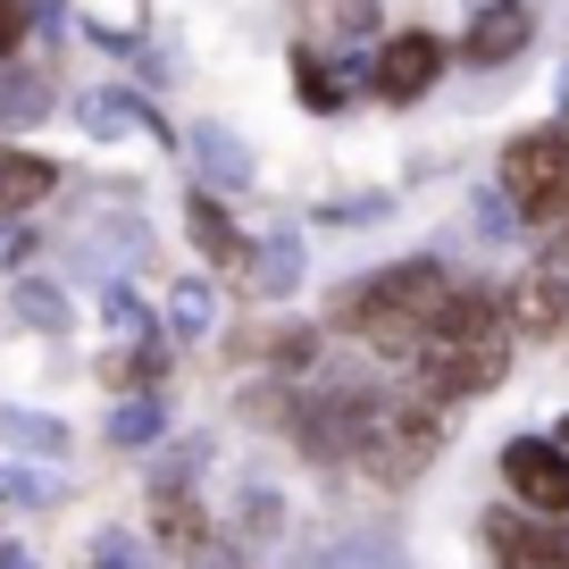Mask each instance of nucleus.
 I'll use <instances>...</instances> for the list:
<instances>
[{
  "mask_svg": "<svg viewBox=\"0 0 569 569\" xmlns=\"http://www.w3.org/2000/svg\"><path fill=\"white\" fill-rule=\"evenodd\" d=\"M452 293H461V284H452L436 260H402V268H386L369 293H343L336 319H343V327H360V336H369V352H386V360H419V352H427V336L445 327Z\"/></svg>",
  "mask_w": 569,
  "mask_h": 569,
  "instance_id": "obj_1",
  "label": "nucleus"
},
{
  "mask_svg": "<svg viewBox=\"0 0 569 569\" xmlns=\"http://www.w3.org/2000/svg\"><path fill=\"white\" fill-rule=\"evenodd\" d=\"M502 369H511V327H502V310L486 302V293L461 284L445 327H436L427 352H419V393L427 402H461V393H486Z\"/></svg>",
  "mask_w": 569,
  "mask_h": 569,
  "instance_id": "obj_2",
  "label": "nucleus"
},
{
  "mask_svg": "<svg viewBox=\"0 0 569 569\" xmlns=\"http://www.w3.org/2000/svg\"><path fill=\"white\" fill-rule=\"evenodd\" d=\"M436 445H445V419H436V402H386L369 419V436H360V469H369L377 486H410L427 461H436Z\"/></svg>",
  "mask_w": 569,
  "mask_h": 569,
  "instance_id": "obj_3",
  "label": "nucleus"
},
{
  "mask_svg": "<svg viewBox=\"0 0 569 569\" xmlns=\"http://www.w3.org/2000/svg\"><path fill=\"white\" fill-rule=\"evenodd\" d=\"M502 193H511L536 227L561 218V201H569V126H536V134H519L511 151H502Z\"/></svg>",
  "mask_w": 569,
  "mask_h": 569,
  "instance_id": "obj_4",
  "label": "nucleus"
},
{
  "mask_svg": "<svg viewBox=\"0 0 569 569\" xmlns=\"http://www.w3.org/2000/svg\"><path fill=\"white\" fill-rule=\"evenodd\" d=\"M502 478H511V495L528 502V511H569V452L545 445V436H519V445H502Z\"/></svg>",
  "mask_w": 569,
  "mask_h": 569,
  "instance_id": "obj_5",
  "label": "nucleus"
},
{
  "mask_svg": "<svg viewBox=\"0 0 569 569\" xmlns=\"http://www.w3.org/2000/svg\"><path fill=\"white\" fill-rule=\"evenodd\" d=\"M151 536H160L168 552H184V561L210 552V511L184 495V478H151Z\"/></svg>",
  "mask_w": 569,
  "mask_h": 569,
  "instance_id": "obj_6",
  "label": "nucleus"
},
{
  "mask_svg": "<svg viewBox=\"0 0 569 569\" xmlns=\"http://www.w3.org/2000/svg\"><path fill=\"white\" fill-rule=\"evenodd\" d=\"M436 68H445V42L436 34H393L386 51H377V92H386V101H419V92L436 84Z\"/></svg>",
  "mask_w": 569,
  "mask_h": 569,
  "instance_id": "obj_7",
  "label": "nucleus"
},
{
  "mask_svg": "<svg viewBox=\"0 0 569 569\" xmlns=\"http://www.w3.org/2000/svg\"><path fill=\"white\" fill-rule=\"evenodd\" d=\"M511 319L528 327V336H552V327L569 319V268H561V260H552V268H536V277L511 293Z\"/></svg>",
  "mask_w": 569,
  "mask_h": 569,
  "instance_id": "obj_8",
  "label": "nucleus"
},
{
  "mask_svg": "<svg viewBox=\"0 0 569 569\" xmlns=\"http://www.w3.org/2000/svg\"><path fill=\"white\" fill-rule=\"evenodd\" d=\"M51 184H59L51 160H34V151H9V142H0V218L42 210V201H51Z\"/></svg>",
  "mask_w": 569,
  "mask_h": 569,
  "instance_id": "obj_9",
  "label": "nucleus"
},
{
  "mask_svg": "<svg viewBox=\"0 0 569 569\" xmlns=\"http://www.w3.org/2000/svg\"><path fill=\"white\" fill-rule=\"evenodd\" d=\"M251 284H260V293H293V284H302V234L293 227H277L268 243H251Z\"/></svg>",
  "mask_w": 569,
  "mask_h": 569,
  "instance_id": "obj_10",
  "label": "nucleus"
},
{
  "mask_svg": "<svg viewBox=\"0 0 569 569\" xmlns=\"http://www.w3.org/2000/svg\"><path fill=\"white\" fill-rule=\"evenodd\" d=\"M519 42H528V9H519V0H495L478 18V34H469V59H511Z\"/></svg>",
  "mask_w": 569,
  "mask_h": 569,
  "instance_id": "obj_11",
  "label": "nucleus"
},
{
  "mask_svg": "<svg viewBox=\"0 0 569 569\" xmlns=\"http://www.w3.org/2000/svg\"><path fill=\"white\" fill-rule=\"evenodd\" d=\"M193 160H201V177H210V184H243L251 177V151L227 134V126H201V134H193Z\"/></svg>",
  "mask_w": 569,
  "mask_h": 569,
  "instance_id": "obj_12",
  "label": "nucleus"
},
{
  "mask_svg": "<svg viewBox=\"0 0 569 569\" xmlns=\"http://www.w3.org/2000/svg\"><path fill=\"white\" fill-rule=\"evenodd\" d=\"M193 243L210 251L218 268H251V243L227 227V210H218V201H193Z\"/></svg>",
  "mask_w": 569,
  "mask_h": 569,
  "instance_id": "obj_13",
  "label": "nucleus"
},
{
  "mask_svg": "<svg viewBox=\"0 0 569 569\" xmlns=\"http://www.w3.org/2000/svg\"><path fill=\"white\" fill-rule=\"evenodd\" d=\"M42 76H26V68H0V126H26V118H42Z\"/></svg>",
  "mask_w": 569,
  "mask_h": 569,
  "instance_id": "obj_14",
  "label": "nucleus"
},
{
  "mask_svg": "<svg viewBox=\"0 0 569 569\" xmlns=\"http://www.w3.org/2000/svg\"><path fill=\"white\" fill-rule=\"evenodd\" d=\"M0 445H18V452H59L68 436H59L51 419H34V410H0Z\"/></svg>",
  "mask_w": 569,
  "mask_h": 569,
  "instance_id": "obj_15",
  "label": "nucleus"
},
{
  "mask_svg": "<svg viewBox=\"0 0 569 569\" xmlns=\"http://www.w3.org/2000/svg\"><path fill=\"white\" fill-rule=\"evenodd\" d=\"M160 427H168V410L151 402V393H134V402H126L118 419H109V445H151Z\"/></svg>",
  "mask_w": 569,
  "mask_h": 569,
  "instance_id": "obj_16",
  "label": "nucleus"
},
{
  "mask_svg": "<svg viewBox=\"0 0 569 569\" xmlns=\"http://www.w3.org/2000/svg\"><path fill=\"white\" fill-rule=\"evenodd\" d=\"M84 118L101 126V134H118V126H126V134H160V118H151L142 101H118V92H101V101H92Z\"/></svg>",
  "mask_w": 569,
  "mask_h": 569,
  "instance_id": "obj_17",
  "label": "nucleus"
},
{
  "mask_svg": "<svg viewBox=\"0 0 569 569\" xmlns=\"http://www.w3.org/2000/svg\"><path fill=\"white\" fill-rule=\"evenodd\" d=\"M168 319H177L184 336H201V327L218 319V302H210V284H201V277H184V284H177V310H168Z\"/></svg>",
  "mask_w": 569,
  "mask_h": 569,
  "instance_id": "obj_18",
  "label": "nucleus"
},
{
  "mask_svg": "<svg viewBox=\"0 0 569 569\" xmlns=\"http://www.w3.org/2000/svg\"><path fill=\"white\" fill-rule=\"evenodd\" d=\"M495 569H569V536L552 528L545 545H528V552H495Z\"/></svg>",
  "mask_w": 569,
  "mask_h": 569,
  "instance_id": "obj_19",
  "label": "nucleus"
},
{
  "mask_svg": "<svg viewBox=\"0 0 569 569\" xmlns=\"http://www.w3.org/2000/svg\"><path fill=\"white\" fill-rule=\"evenodd\" d=\"M302 569H402L386 545H343V552H319V561H302Z\"/></svg>",
  "mask_w": 569,
  "mask_h": 569,
  "instance_id": "obj_20",
  "label": "nucleus"
},
{
  "mask_svg": "<svg viewBox=\"0 0 569 569\" xmlns=\"http://www.w3.org/2000/svg\"><path fill=\"white\" fill-rule=\"evenodd\" d=\"M293 76H302V101H310V109H336V101H343V84H336V76H327V68H319L310 51L293 59Z\"/></svg>",
  "mask_w": 569,
  "mask_h": 569,
  "instance_id": "obj_21",
  "label": "nucleus"
},
{
  "mask_svg": "<svg viewBox=\"0 0 569 569\" xmlns=\"http://www.w3.org/2000/svg\"><path fill=\"white\" fill-rule=\"evenodd\" d=\"M18 302H26V319H42V327H68V302H59L51 284H18Z\"/></svg>",
  "mask_w": 569,
  "mask_h": 569,
  "instance_id": "obj_22",
  "label": "nucleus"
},
{
  "mask_svg": "<svg viewBox=\"0 0 569 569\" xmlns=\"http://www.w3.org/2000/svg\"><path fill=\"white\" fill-rule=\"evenodd\" d=\"M92 569H151V552H142V545H126V536H101Z\"/></svg>",
  "mask_w": 569,
  "mask_h": 569,
  "instance_id": "obj_23",
  "label": "nucleus"
},
{
  "mask_svg": "<svg viewBox=\"0 0 569 569\" xmlns=\"http://www.w3.org/2000/svg\"><path fill=\"white\" fill-rule=\"evenodd\" d=\"M511 210H519V201H511V193H502V201H495V193H486V201H478V234H511V227H519V218H511Z\"/></svg>",
  "mask_w": 569,
  "mask_h": 569,
  "instance_id": "obj_24",
  "label": "nucleus"
},
{
  "mask_svg": "<svg viewBox=\"0 0 569 569\" xmlns=\"http://www.w3.org/2000/svg\"><path fill=\"white\" fill-rule=\"evenodd\" d=\"M18 34H26V0H0V59L18 51Z\"/></svg>",
  "mask_w": 569,
  "mask_h": 569,
  "instance_id": "obj_25",
  "label": "nucleus"
},
{
  "mask_svg": "<svg viewBox=\"0 0 569 569\" xmlns=\"http://www.w3.org/2000/svg\"><path fill=\"white\" fill-rule=\"evenodd\" d=\"M109 319H118V327H142V302L126 293V284H109Z\"/></svg>",
  "mask_w": 569,
  "mask_h": 569,
  "instance_id": "obj_26",
  "label": "nucleus"
},
{
  "mask_svg": "<svg viewBox=\"0 0 569 569\" xmlns=\"http://www.w3.org/2000/svg\"><path fill=\"white\" fill-rule=\"evenodd\" d=\"M0 569H26V552H18V545H0Z\"/></svg>",
  "mask_w": 569,
  "mask_h": 569,
  "instance_id": "obj_27",
  "label": "nucleus"
},
{
  "mask_svg": "<svg viewBox=\"0 0 569 569\" xmlns=\"http://www.w3.org/2000/svg\"><path fill=\"white\" fill-rule=\"evenodd\" d=\"M561 260H569V227H561Z\"/></svg>",
  "mask_w": 569,
  "mask_h": 569,
  "instance_id": "obj_28",
  "label": "nucleus"
}]
</instances>
